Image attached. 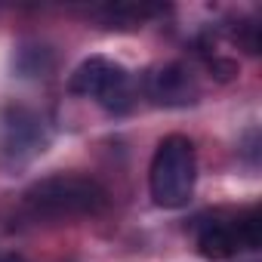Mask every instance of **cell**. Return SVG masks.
I'll use <instances>...</instances> for the list:
<instances>
[{
	"instance_id": "6da1fadb",
	"label": "cell",
	"mask_w": 262,
	"mask_h": 262,
	"mask_svg": "<svg viewBox=\"0 0 262 262\" xmlns=\"http://www.w3.org/2000/svg\"><path fill=\"white\" fill-rule=\"evenodd\" d=\"M108 204V191L93 179L80 173H56L40 182H34L25 191V210L34 219H80L96 216Z\"/></svg>"
},
{
	"instance_id": "7a4b0ae2",
	"label": "cell",
	"mask_w": 262,
	"mask_h": 262,
	"mask_svg": "<svg viewBox=\"0 0 262 262\" xmlns=\"http://www.w3.org/2000/svg\"><path fill=\"white\" fill-rule=\"evenodd\" d=\"M198 182V158H194V142L188 136H167L161 139L151 170H148V188L158 207L164 210H179L191 201Z\"/></svg>"
},
{
	"instance_id": "3957f363",
	"label": "cell",
	"mask_w": 262,
	"mask_h": 262,
	"mask_svg": "<svg viewBox=\"0 0 262 262\" xmlns=\"http://www.w3.org/2000/svg\"><path fill=\"white\" fill-rule=\"evenodd\" d=\"M68 90L77 93V96H90V99H99L108 111H126L129 108V99H133V90H129V74L123 65L105 59V56H90L83 59L71 80H68Z\"/></svg>"
},
{
	"instance_id": "277c9868",
	"label": "cell",
	"mask_w": 262,
	"mask_h": 262,
	"mask_svg": "<svg viewBox=\"0 0 262 262\" xmlns=\"http://www.w3.org/2000/svg\"><path fill=\"white\" fill-rule=\"evenodd\" d=\"M43 145H47L43 120L34 111L22 105L4 111V117H0V161L19 167L31 161L37 151H43Z\"/></svg>"
},
{
	"instance_id": "5b68a950",
	"label": "cell",
	"mask_w": 262,
	"mask_h": 262,
	"mask_svg": "<svg viewBox=\"0 0 262 262\" xmlns=\"http://www.w3.org/2000/svg\"><path fill=\"white\" fill-rule=\"evenodd\" d=\"M145 90L151 96L155 105H164V108H185V105H194L198 102V83H194V74L179 65V62H170V65H161L148 74L145 80Z\"/></svg>"
},
{
	"instance_id": "8992f818",
	"label": "cell",
	"mask_w": 262,
	"mask_h": 262,
	"mask_svg": "<svg viewBox=\"0 0 262 262\" xmlns=\"http://www.w3.org/2000/svg\"><path fill=\"white\" fill-rule=\"evenodd\" d=\"M237 250H244L237 219H207V222H201V228H198V253L204 259L222 262V259H231Z\"/></svg>"
},
{
	"instance_id": "52a82bcc",
	"label": "cell",
	"mask_w": 262,
	"mask_h": 262,
	"mask_svg": "<svg viewBox=\"0 0 262 262\" xmlns=\"http://www.w3.org/2000/svg\"><path fill=\"white\" fill-rule=\"evenodd\" d=\"M155 13L158 7H148V4H111L102 10V22L108 28H136L145 19H151Z\"/></svg>"
}]
</instances>
